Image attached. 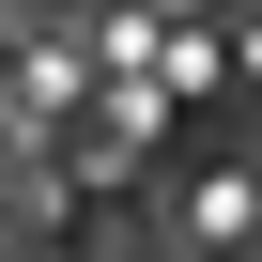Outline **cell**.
Listing matches in <instances>:
<instances>
[{
    "instance_id": "2",
    "label": "cell",
    "mask_w": 262,
    "mask_h": 262,
    "mask_svg": "<svg viewBox=\"0 0 262 262\" xmlns=\"http://www.w3.org/2000/svg\"><path fill=\"white\" fill-rule=\"evenodd\" d=\"M231 62H247V77H262V16H247V31H231Z\"/></svg>"
},
{
    "instance_id": "1",
    "label": "cell",
    "mask_w": 262,
    "mask_h": 262,
    "mask_svg": "<svg viewBox=\"0 0 262 262\" xmlns=\"http://www.w3.org/2000/svg\"><path fill=\"white\" fill-rule=\"evenodd\" d=\"M247 231H262V185H247V170H201V185L170 201V247H185V262H231Z\"/></svg>"
}]
</instances>
